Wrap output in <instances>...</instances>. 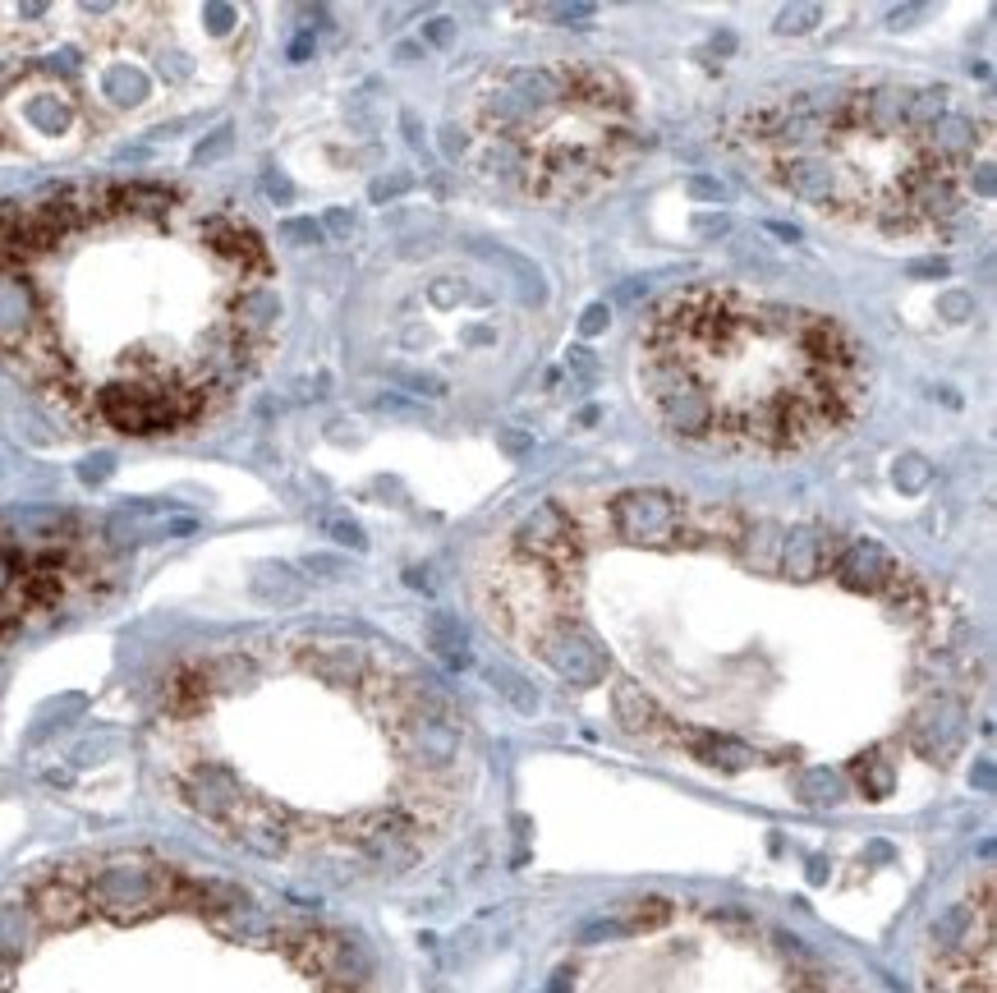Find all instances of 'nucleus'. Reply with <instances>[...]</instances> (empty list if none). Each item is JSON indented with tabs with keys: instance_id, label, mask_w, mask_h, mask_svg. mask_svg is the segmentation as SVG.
<instances>
[{
	"instance_id": "7",
	"label": "nucleus",
	"mask_w": 997,
	"mask_h": 993,
	"mask_svg": "<svg viewBox=\"0 0 997 993\" xmlns=\"http://www.w3.org/2000/svg\"><path fill=\"white\" fill-rule=\"evenodd\" d=\"M102 575L106 543L79 515H0V653Z\"/></svg>"
},
{
	"instance_id": "9",
	"label": "nucleus",
	"mask_w": 997,
	"mask_h": 993,
	"mask_svg": "<svg viewBox=\"0 0 997 993\" xmlns=\"http://www.w3.org/2000/svg\"><path fill=\"white\" fill-rule=\"evenodd\" d=\"M520 644L538 662H547V667H552L561 681L584 685V690H593V685H607V653H602L598 640H593L589 630L575 621V612H570V617H552V621H543V626H533Z\"/></svg>"
},
{
	"instance_id": "13",
	"label": "nucleus",
	"mask_w": 997,
	"mask_h": 993,
	"mask_svg": "<svg viewBox=\"0 0 997 993\" xmlns=\"http://www.w3.org/2000/svg\"><path fill=\"white\" fill-rule=\"evenodd\" d=\"M814 19H823V10L818 5H795V10H786L782 14V33H805V28H814Z\"/></svg>"
},
{
	"instance_id": "2",
	"label": "nucleus",
	"mask_w": 997,
	"mask_h": 993,
	"mask_svg": "<svg viewBox=\"0 0 997 993\" xmlns=\"http://www.w3.org/2000/svg\"><path fill=\"white\" fill-rule=\"evenodd\" d=\"M281 295L244 212L97 180L0 203V368L120 437L203 428L258 373Z\"/></svg>"
},
{
	"instance_id": "4",
	"label": "nucleus",
	"mask_w": 997,
	"mask_h": 993,
	"mask_svg": "<svg viewBox=\"0 0 997 993\" xmlns=\"http://www.w3.org/2000/svg\"><path fill=\"white\" fill-rule=\"evenodd\" d=\"M639 391L680 442L786 456L837 437L860 414L869 364L828 313L694 286L648 313Z\"/></svg>"
},
{
	"instance_id": "1",
	"label": "nucleus",
	"mask_w": 997,
	"mask_h": 993,
	"mask_svg": "<svg viewBox=\"0 0 997 993\" xmlns=\"http://www.w3.org/2000/svg\"><path fill=\"white\" fill-rule=\"evenodd\" d=\"M148 754L207 833L336 879L409 869L469 782V731L442 685L331 635L184 658L157 690Z\"/></svg>"
},
{
	"instance_id": "8",
	"label": "nucleus",
	"mask_w": 997,
	"mask_h": 993,
	"mask_svg": "<svg viewBox=\"0 0 997 993\" xmlns=\"http://www.w3.org/2000/svg\"><path fill=\"white\" fill-rule=\"evenodd\" d=\"M933 993H993V883L933 929Z\"/></svg>"
},
{
	"instance_id": "3",
	"label": "nucleus",
	"mask_w": 997,
	"mask_h": 993,
	"mask_svg": "<svg viewBox=\"0 0 997 993\" xmlns=\"http://www.w3.org/2000/svg\"><path fill=\"white\" fill-rule=\"evenodd\" d=\"M0 993H377L350 934L152 851L37 869L0 902Z\"/></svg>"
},
{
	"instance_id": "6",
	"label": "nucleus",
	"mask_w": 997,
	"mask_h": 993,
	"mask_svg": "<svg viewBox=\"0 0 997 993\" xmlns=\"http://www.w3.org/2000/svg\"><path fill=\"white\" fill-rule=\"evenodd\" d=\"M731 143L823 217L919 235L961 212L965 166H975V148L988 152V120L975 129L956 115L947 88L864 83L745 111Z\"/></svg>"
},
{
	"instance_id": "15",
	"label": "nucleus",
	"mask_w": 997,
	"mask_h": 993,
	"mask_svg": "<svg viewBox=\"0 0 997 993\" xmlns=\"http://www.w3.org/2000/svg\"><path fill=\"white\" fill-rule=\"evenodd\" d=\"M602 318H607V309H589V313H584V331H598Z\"/></svg>"
},
{
	"instance_id": "10",
	"label": "nucleus",
	"mask_w": 997,
	"mask_h": 993,
	"mask_svg": "<svg viewBox=\"0 0 997 993\" xmlns=\"http://www.w3.org/2000/svg\"><path fill=\"white\" fill-rule=\"evenodd\" d=\"M906 566L873 538H846L837 552V566H832V580L850 594H873V598H892L896 584L906 580Z\"/></svg>"
},
{
	"instance_id": "14",
	"label": "nucleus",
	"mask_w": 997,
	"mask_h": 993,
	"mask_svg": "<svg viewBox=\"0 0 997 993\" xmlns=\"http://www.w3.org/2000/svg\"><path fill=\"white\" fill-rule=\"evenodd\" d=\"M538 19H593V5H538Z\"/></svg>"
},
{
	"instance_id": "11",
	"label": "nucleus",
	"mask_w": 997,
	"mask_h": 993,
	"mask_svg": "<svg viewBox=\"0 0 997 993\" xmlns=\"http://www.w3.org/2000/svg\"><path fill=\"white\" fill-rule=\"evenodd\" d=\"M841 543H846L841 534H832V529H818V525L786 529L782 557H777V571L795 575V580H823V575H832V566H837Z\"/></svg>"
},
{
	"instance_id": "5",
	"label": "nucleus",
	"mask_w": 997,
	"mask_h": 993,
	"mask_svg": "<svg viewBox=\"0 0 997 993\" xmlns=\"http://www.w3.org/2000/svg\"><path fill=\"white\" fill-rule=\"evenodd\" d=\"M244 5L0 10V157L88 148L235 74Z\"/></svg>"
},
{
	"instance_id": "12",
	"label": "nucleus",
	"mask_w": 997,
	"mask_h": 993,
	"mask_svg": "<svg viewBox=\"0 0 997 993\" xmlns=\"http://www.w3.org/2000/svg\"><path fill=\"white\" fill-rule=\"evenodd\" d=\"M432 640L442 644V649L451 653V658H460V662L469 658V653H465V630L455 626L451 617H432Z\"/></svg>"
}]
</instances>
